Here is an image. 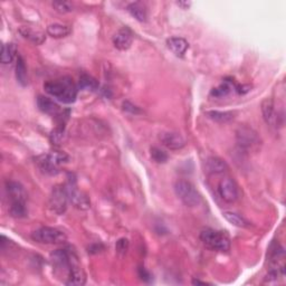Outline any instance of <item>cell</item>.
<instances>
[{
	"label": "cell",
	"mask_w": 286,
	"mask_h": 286,
	"mask_svg": "<svg viewBox=\"0 0 286 286\" xmlns=\"http://www.w3.org/2000/svg\"><path fill=\"white\" fill-rule=\"evenodd\" d=\"M44 89L47 94L64 104L74 103L77 97V86L68 76L47 81Z\"/></svg>",
	"instance_id": "cell-1"
},
{
	"label": "cell",
	"mask_w": 286,
	"mask_h": 286,
	"mask_svg": "<svg viewBox=\"0 0 286 286\" xmlns=\"http://www.w3.org/2000/svg\"><path fill=\"white\" fill-rule=\"evenodd\" d=\"M200 241L206 248L215 252H228L230 241L225 233L213 228H203L200 235Z\"/></svg>",
	"instance_id": "cell-2"
},
{
	"label": "cell",
	"mask_w": 286,
	"mask_h": 286,
	"mask_svg": "<svg viewBox=\"0 0 286 286\" xmlns=\"http://www.w3.org/2000/svg\"><path fill=\"white\" fill-rule=\"evenodd\" d=\"M68 155L62 151H52L47 154L39 155L36 159L37 167L46 175H57L60 166L68 161Z\"/></svg>",
	"instance_id": "cell-3"
},
{
	"label": "cell",
	"mask_w": 286,
	"mask_h": 286,
	"mask_svg": "<svg viewBox=\"0 0 286 286\" xmlns=\"http://www.w3.org/2000/svg\"><path fill=\"white\" fill-rule=\"evenodd\" d=\"M177 197L188 207H196L201 202V196L196 187L188 180H178L175 183Z\"/></svg>",
	"instance_id": "cell-4"
},
{
	"label": "cell",
	"mask_w": 286,
	"mask_h": 286,
	"mask_svg": "<svg viewBox=\"0 0 286 286\" xmlns=\"http://www.w3.org/2000/svg\"><path fill=\"white\" fill-rule=\"evenodd\" d=\"M31 240L39 244H62L66 242L67 236L54 227H41L31 233Z\"/></svg>",
	"instance_id": "cell-5"
},
{
	"label": "cell",
	"mask_w": 286,
	"mask_h": 286,
	"mask_svg": "<svg viewBox=\"0 0 286 286\" xmlns=\"http://www.w3.org/2000/svg\"><path fill=\"white\" fill-rule=\"evenodd\" d=\"M236 141L241 149L245 151H252L258 148L261 143V138L258 133L253 128L242 125L236 131Z\"/></svg>",
	"instance_id": "cell-6"
},
{
	"label": "cell",
	"mask_w": 286,
	"mask_h": 286,
	"mask_svg": "<svg viewBox=\"0 0 286 286\" xmlns=\"http://www.w3.org/2000/svg\"><path fill=\"white\" fill-rule=\"evenodd\" d=\"M65 189L66 193H67L68 201L72 202V205L74 207H76V208L82 210H86L89 208V205H91L89 199L88 198V196L78 189L75 181H72V180H70L67 185L65 186Z\"/></svg>",
	"instance_id": "cell-7"
},
{
	"label": "cell",
	"mask_w": 286,
	"mask_h": 286,
	"mask_svg": "<svg viewBox=\"0 0 286 286\" xmlns=\"http://www.w3.org/2000/svg\"><path fill=\"white\" fill-rule=\"evenodd\" d=\"M67 201L68 197L65 186L55 187L49 198L50 209L58 215H62L63 213H65L66 208H67Z\"/></svg>",
	"instance_id": "cell-8"
},
{
	"label": "cell",
	"mask_w": 286,
	"mask_h": 286,
	"mask_svg": "<svg viewBox=\"0 0 286 286\" xmlns=\"http://www.w3.org/2000/svg\"><path fill=\"white\" fill-rule=\"evenodd\" d=\"M218 194L222 200L228 203H233L238 199L240 190H238L236 182L232 178L226 177L221 179L218 183Z\"/></svg>",
	"instance_id": "cell-9"
},
{
	"label": "cell",
	"mask_w": 286,
	"mask_h": 286,
	"mask_svg": "<svg viewBox=\"0 0 286 286\" xmlns=\"http://www.w3.org/2000/svg\"><path fill=\"white\" fill-rule=\"evenodd\" d=\"M159 139L163 146L170 150H180L186 146V140L177 132H162Z\"/></svg>",
	"instance_id": "cell-10"
},
{
	"label": "cell",
	"mask_w": 286,
	"mask_h": 286,
	"mask_svg": "<svg viewBox=\"0 0 286 286\" xmlns=\"http://www.w3.org/2000/svg\"><path fill=\"white\" fill-rule=\"evenodd\" d=\"M64 283L66 285L73 286H82L86 283V274L83 271V268L80 266V264H78V261L70 266Z\"/></svg>",
	"instance_id": "cell-11"
},
{
	"label": "cell",
	"mask_w": 286,
	"mask_h": 286,
	"mask_svg": "<svg viewBox=\"0 0 286 286\" xmlns=\"http://www.w3.org/2000/svg\"><path fill=\"white\" fill-rule=\"evenodd\" d=\"M6 191L8 198L10 199L11 202L15 201H27V193L21 183L17 181H7L6 183Z\"/></svg>",
	"instance_id": "cell-12"
},
{
	"label": "cell",
	"mask_w": 286,
	"mask_h": 286,
	"mask_svg": "<svg viewBox=\"0 0 286 286\" xmlns=\"http://www.w3.org/2000/svg\"><path fill=\"white\" fill-rule=\"evenodd\" d=\"M112 42L119 50H128L132 45V34L129 29H121L113 36Z\"/></svg>",
	"instance_id": "cell-13"
},
{
	"label": "cell",
	"mask_w": 286,
	"mask_h": 286,
	"mask_svg": "<svg viewBox=\"0 0 286 286\" xmlns=\"http://www.w3.org/2000/svg\"><path fill=\"white\" fill-rule=\"evenodd\" d=\"M19 34H21L23 38L31 42L35 45H42L43 43L46 41V36L43 31L36 30L28 26H22L21 28H19Z\"/></svg>",
	"instance_id": "cell-14"
},
{
	"label": "cell",
	"mask_w": 286,
	"mask_h": 286,
	"mask_svg": "<svg viewBox=\"0 0 286 286\" xmlns=\"http://www.w3.org/2000/svg\"><path fill=\"white\" fill-rule=\"evenodd\" d=\"M167 46L178 57H182L186 54L187 49L189 48L188 42L182 37H171L167 39Z\"/></svg>",
	"instance_id": "cell-15"
},
{
	"label": "cell",
	"mask_w": 286,
	"mask_h": 286,
	"mask_svg": "<svg viewBox=\"0 0 286 286\" xmlns=\"http://www.w3.org/2000/svg\"><path fill=\"white\" fill-rule=\"evenodd\" d=\"M228 170V164L226 161L217 158V156H210L206 161V172L209 175H219L224 174Z\"/></svg>",
	"instance_id": "cell-16"
},
{
	"label": "cell",
	"mask_w": 286,
	"mask_h": 286,
	"mask_svg": "<svg viewBox=\"0 0 286 286\" xmlns=\"http://www.w3.org/2000/svg\"><path fill=\"white\" fill-rule=\"evenodd\" d=\"M37 107L43 113H46V114L49 115H57L61 112L58 104L55 103L52 99L44 95H39L37 97Z\"/></svg>",
	"instance_id": "cell-17"
},
{
	"label": "cell",
	"mask_w": 286,
	"mask_h": 286,
	"mask_svg": "<svg viewBox=\"0 0 286 286\" xmlns=\"http://www.w3.org/2000/svg\"><path fill=\"white\" fill-rule=\"evenodd\" d=\"M128 11L130 13L133 18H135L136 21L141 22H147L148 18V10L146 5H143L142 2H131L128 6Z\"/></svg>",
	"instance_id": "cell-18"
},
{
	"label": "cell",
	"mask_w": 286,
	"mask_h": 286,
	"mask_svg": "<svg viewBox=\"0 0 286 286\" xmlns=\"http://www.w3.org/2000/svg\"><path fill=\"white\" fill-rule=\"evenodd\" d=\"M72 33V28L65 23H52L47 27V34L53 38H64Z\"/></svg>",
	"instance_id": "cell-19"
},
{
	"label": "cell",
	"mask_w": 286,
	"mask_h": 286,
	"mask_svg": "<svg viewBox=\"0 0 286 286\" xmlns=\"http://www.w3.org/2000/svg\"><path fill=\"white\" fill-rule=\"evenodd\" d=\"M16 78H17L18 83L22 86H26L27 83H28L26 63L21 55H18L17 60H16Z\"/></svg>",
	"instance_id": "cell-20"
},
{
	"label": "cell",
	"mask_w": 286,
	"mask_h": 286,
	"mask_svg": "<svg viewBox=\"0 0 286 286\" xmlns=\"http://www.w3.org/2000/svg\"><path fill=\"white\" fill-rule=\"evenodd\" d=\"M262 113H263V117L266 123L273 124L275 122V107H274L272 99H265L262 102Z\"/></svg>",
	"instance_id": "cell-21"
},
{
	"label": "cell",
	"mask_w": 286,
	"mask_h": 286,
	"mask_svg": "<svg viewBox=\"0 0 286 286\" xmlns=\"http://www.w3.org/2000/svg\"><path fill=\"white\" fill-rule=\"evenodd\" d=\"M16 54H17V48H16L15 44H13V43L3 44L1 47V56H0V61H1L2 64H10V63L15 60Z\"/></svg>",
	"instance_id": "cell-22"
},
{
	"label": "cell",
	"mask_w": 286,
	"mask_h": 286,
	"mask_svg": "<svg viewBox=\"0 0 286 286\" xmlns=\"http://www.w3.org/2000/svg\"><path fill=\"white\" fill-rule=\"evenodd\" d=\"M207 116L209 117L210 120L215 121V122L218 123H227L230 122V121L234 120L235 117V113L230 112V111H208L206 112Z\"/></svg>",
	"instance_id": "cell-23"
},
{
	"label": "cell",
	"mask_w": 286,
	"mask_h": 286,
	"mask_svg": "<svg viewBox=\"0 0 286 286\" xmlns=\"http://www.w3.org/2000/svg\"><path fill=\"white\" fill-rule=\"evenodd\" d=\"M99 82L88 74H82L78 81V88L85 91H96L99 88Z\"/></svg>",
	"instance_id": "cell-24"
},
{
	"label": "cell",
	"mask_w": 286,
	"mask_h": 286,
	"mask_svg": "<svg viewBox=\"0 0 286 286\" xmlns=\"http://www.w3.org/2000/svg\"><path fill=\"white\" fill-rule=\"evenodd\" d=\"M9 214L14 218H23L27 216V207L26 202L23 201H15L10 203Z\"/></svg>",
	"instance_id": "cell-25"
},
{
	"label": "cell",
	"mask_w": 286,
	"mask_h": 286,
	"mask_svg": "<svg viewBox=\"0 0 286 286\" xmlns=\"http://www.w3.org/2000/svg\"><path fill=\"white\" fill-rule=\"evenodd\" d=\"M224 217L226 220L228 221L229 224H232L233 226L240 227V228H244V227L248 226V222L245 220V218H242L238 214L232 213V211H225Z\"/></svg>",
	"instance_id": "cell-26"
},
{
	"label": "cell",
	"mask_w": 286,
	"mask_h": 286,
	"mask_svg": "<svg viewBox=\"0 0 286 286\" xmlns=\"http://www.w3.org/2000/svg\"><path fill=\"white\" fill-rule=\"evenodd\" d=\"M232 88H233V85L230 82H224V83L219 85L218 88H214L213 91H211V95L215 97H224L232 92Z\"/></svg>",
	"instance_id": "cell-27"
},
{
	"label": "cell",
	"mask_w": 286,
	"mask_h": 286,
	"mask_svg": "<svg viewBox=\"0 0 286 286\" xmlns=\"http://www.w3.org/2000/svg\"><path fill=\"white\" fill-rule=\"evenodd\" d=\"M150 152H151L152 160L156 163H166L168 161V158H169L167 154V152L163 151L162 149H160L158 147L151 148Z\"/></svg>",
	"instance_id": "cell-28"
},
{
	"label": "cell",
	"mask_w": 286,
	"mask_h": 286,
	"mask_svg": "<svg viewBox=\"0 0 286 286\" xmlns=\"http://www.w3.org/2000/svg\"><path fill=\"white\" fill-rule=\"evenodd\" d=\"M53 8L60 14H67L73 11V5L68 1H54Z\"/></svg>",
	"instance_id": "cell-29"
},
{
	"label": "cell",
	"mask_w": 286,
	"mask_h": 286,
	"mask_svg": "<svg viewBox=\"0 0 286 286\" xmlns=\"http://www.w3.org/2000/svg\"><path fill=\"white\" fill-rule=\"evenodd\" d=\"M63 138H64V128H57L50 133V142L56 146L61 144Z\"/></svg>",
	"instance_id": "cell-30"
},
{
	"label": "cell",
	"mask_w": 286,
	"mask_h": 286,
	"mask_svg": "<svg viewBox=\"0 0 286 286\" xmlns=\"http://www.w3.org/2000/svg\"><path fill=\"white\" fill-rule=\"evenodd\" d=\"M115 249L117 253L121 254V255H124L129 249V241L127 238H120V240L116 242Z\"/></svg>",
	"instance_id": "cell-31"
},
{
	"label": "cell",
	"mask_w": 286,
	"mask_h": 286,
	"mask_svg": "<svg viewBox=\"0 0 286 286\" xmlns=\"http://www.w3.org/2000/svg\"><path fill=\"white\" fill-rule=\"evenodd\" d=\"M123 110L125 112H129L131 113V114H140L141 113V110L135 107V105H133L130 102H124L123 103Z\"/></svg>",
	"instance_id": "cell-32"
},
{
	"label": "cell",
	"mask_w": 286,
	"mask_h": 286,
	"mask_svg": "<svg viewBox=\"0 0 286 286\" xmlns=\"http://www.w3.org/2000/svg\"><path fill=\"white\" fill-rule=\"evenodd\" d=\"M139 276H140V279L142 280V281H144V282H148L149 280L151 279L150 274H149L143 267H141L139 269Z\"/></svg>",
	"instance_id": "cell-33"
},
{
	"label": "cell",
	"mask_w": 286,
	"mask_h": 286,
	"mask_svg": "<svg viewBox=\"0 0 286 286\" xmlns=\"http://www.w3.org/2000/svg\"><path fill=\"white\" fill-rule=\"evenodd\" d=\"M249 89H250L249 85H238L236 88V91L238 94H245L247 93Z\"/></svg>",
	"instance_id": "cell-34"
},
{
	"label": "cell",
	"mask_w": 286,
	"mask_h": 286,
	"mask_svg": "<svg viewBox=\"0 0 286 286\" xmlns=\"http://www.w3.org/2000/svg\"><path fill=\"white\" fill-rule=\"evenodd\" d=\"M177 5L179 7H181L182 9H188V8L193 5V2H190V1H179V2H177Z\"/></svg>",
	"instance_id": "cell-35"
},
{
	"label": "cell",
	"mask_w": 286,
	"mask_h": 286,
	"mask_svg": "<svg viewBox=\"0 0 286 286\" xmlns=\"http://www.w3.org/2000/svg\"><path fill=\"white\" fill-rule=\"evenodd\" d=\"M193 284L194 285H207L208 283H206V282H201V281H199V280H194L193 281Z\"/></svg>",
	"instance_id": "cell-36"
}]
</instances>
